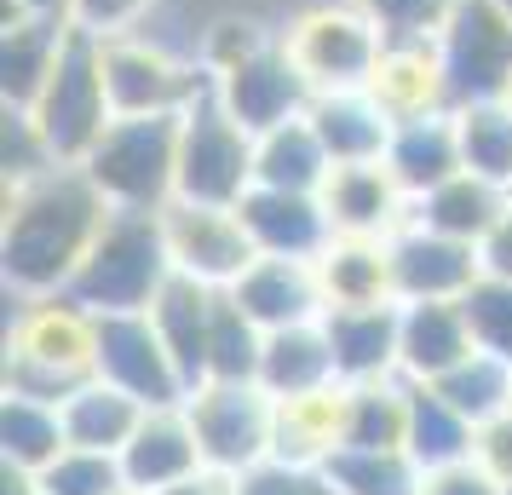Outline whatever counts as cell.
<instances>
[{
	"mask_svg": "<svg viewBox=\"0 0 512 495\" xmlns=\"http://www.w3.org/2000/svg\"><path fill=\"white\" fill-rule=\"evenodd\" d=\"M282 47L311 81V93H346V87H369L374 64H380V29L363 18V6H311L282 29Z\"/></svg>",
	"mask_w": 512,
	"mask_h": 495,
	"instance_id": "9",
	"label": "cell"
},
{
	"mask_svg": "<svg viewBox=\"0 0 512 495\" xmlns=\"http://www.w3.org/2000/svg\"><path fill=\"white\" fill-rule=\"evenodd\" d=\"M64 409V432H70L75 449H104V455H121L127 449V438L139 432L144 421V403L133 398V392H121V386H110V380H87L75 398L58 403Z\"/></svg>",
	"mask_w": 512,
	"mask_h": 495,
	"instance_id": "31",
	"label": "cell"
},
{
	"mask_svg": "<svg viewBox=\"0 0 512 495\" xmlns=\"http://www.w3.org/2000/svg\"><path fill=\"white\" fill-rule=\"evenodd\" d=\"M501 6H507V12H512V0H501Z\"/></svg>",
	"mask_w": 512,
	"mask_h": 495,
	"instance_id": "51",
	"label": "cell"
},
{
	"mask_svg": "<svg viewBox=\"0 0 512 495\" xmlns=\"http://www.w3.org/2000/svg\"><path fill=\"white\" fill-rule=\"evenodd\" d=\"M52 167H64V162L47 144L41 121L29 110H18V104H6V185H29V179L52 173Z\"/></svg>",
	"mask_w": 512,
	"mask_h": 495,
	"instance_id": "42",
	"label": "cell"
},
{
	"mask_svg": "<svg viewBox=\"0 0 512 495\" xmlns=\"http://www.w3.org/2000/svg\"><path fill=\"white\" fill-rule=\"evenodd\" d=\"M98 375V317L70 294H18L6 340V392L64 403Z\"/></svg>",
	"mask_w": 512,
	"mask_h": 495,
	"instance_id": "2",
	"label": "cell"
},
{
	"mask_svg": "<svg viewBox=\"0 0 512 495\" xmlns=\"http://www.w3.org/2000/svg\"><path fill=\"white\" fill-rule=\"evenodd\" d=\"M472 444H478V426L466 421L438 386L409 380V438H403V449L420 461V472L472 461Z\"/></svg>",
	"mask_w": 512,
	"mask_h": 495,
	"instance_id": "32",
	"label": "cell"
},
{
	"mask_svg": "<svg viewBox=\"0 0 512 495\" xmlns=\"http://www.w3.org/2000/svg\"><path fill=\"white\" fill-rule=\"evenodd\" d=\"M438 47V70L449 87V110L507 98L512 81V12L501 0H455Z\"/></svg>",
	"mask_w": 512,
	"mask_h": 495,
	"instance_id": "8",
	"label": "cell"
},
{
	"mask_svg": "<svg viewBox=\"0 0 512 495\" xmlns=\"http://www.w3.org/2000/svg\"><path fill=\"white\" fill-rule=\"evenodd\" d=\"M472 461H484L501 484H512V409L495 415V421L478 426V444H472Z\"/></svg>",
	"mask_w": 512,
	"mask_h": 495,
	"instance_id": "46",
	"label": "cell"
},
{
	"mask_svg": "<svg viewBox=\"0 0 512 495\" xmlns=\"http://www.w3.org/2000/svg\"><path fill=\"white\" fill-rule=\"evenodd\" d=\"M369 93L380 98V110L392 121L438 116L449 110V87L438 70V47H386L369 75Z\"/></svg>",
	"mask_w": 512,
	"mask_h": 495,
	"instance_id": "30",
	"label": "cell"
},
{
	"mask_svg": "<svg viewBox=\"0 0 512 495\" xmlns=\"http://www.w3.org/2000/svg\"><path fill=\"white\" fill-rule=\"evenodd\" d=\"M507 495H512V484H507Z\"/></svg>",
	"mask_w": 512,
	"mask_h": 495,
	"instance_id": "53",
	"label": "cell"
},
{
	"mask_svg": "<svg viewBox=\"0 0 512 495\" xmlns=\"http://www.w3.org/2000/svg\"><path fill=\"white\" fill-rule=\"evenodd\" d=\"M380 162L392 167L397 190L420 202L426 190H438L443 179L461 173V133H455V110H438V116H415V121H397L392 127V144Z\"/></svg>",
	"mask_w": 512,
	"mask_h": 495,
	"instance_id": "21",
	"label": "cell"
},
{
	"mask_svg": "<svg viewBox=\"0 0 512 495\" xmlns=\"http://www.w3.org/2000/svg\"><path fill=\"white\" fill-rule=\"evenodd\" d=\"M432 386H438L472 426H484V421H495V415L512 409V363L484 352V346L466 357V363H455L443 380H432Z\"/></svg>",
	"mask_w": 512,
	"mask_h": 495,
	"instance_id": "37",
	"label": "cell"
},
{
	"mask_svg": "<svg viewBox=\"0 0 512 495\" xmlns=\"http://www.w3.org/2000/svg\"><path fill=\"white\" fill-rule=\"evenodd\" d=\"M461 311H466V323H472V340H478L484 352L512 363V277H489L484 271V277L461 294Z\"/></svg>",
	"mask_w": 512,
	"mask_h": 495,
	"instance_id": "41",
	"label": "cell"
},
{
	"mask_svg": "<svg viewBox=\"0 0 512 495\" xmlns=\"http://www.w3.org/2000/svg\"><path fill=\"white\" fill-rule=\"evenodd\" d=\"M472 352H478V340H472L461 300H397V369H403V380L432 386Z\"/></svg>",
	"mask_w": 512,
	"mask_h": 495,
	"instance_id": "16",
	"label": "cell"
},
{
	"mask_svg": "<svg viewBox=\"0 0 512 495\" xmlns=\"http://www.w3.org/2000/svg\"><path fill=\"white\" fill-rule=\"evenodd\" d=\"M208 467L202 461V438L190 421L185 403H162V409H144L139 432L121 449V472H127V490L139 495H162L173 484H185Z\"/></svg>",
	"mask_w": 512,
	"mask_h": 495,
	"instance_id": "15",
	"label": "cell"
},
{
	"mask_svg": "<svg viewBox=\"0 0 512 495\" xmlns=\"http://www.w3.org/2000/svg\"><path fill=\"white\" fill-rule=\"evenodd\" d=\"M323 208L334 236H392L409 219V196L397 190L386 162H346L328 173Z\"/></svg>",
	"mask_w": 512,
	"mask_h": 495,
	"instance_id": "19",
	"label": "cell"
},
{
	"mask_svg": "<svg viewBox=\"0 0 512 495\" xmlns=\"http://www.w3.org/2000/svg\"><path fill=\"white\" fill-rule=\"evenodd\" d=\"M64 449H70V432H64V409H58V403L12 398V392H6V409H0V461L41 472V467H52Z\"/></svg>",
	"mask_w": 512,
	"mask_h": 495,
	"instance_id": "34",
	"label": "cell"
},
{
	"mask_svg": "<svg viewBox=\"0 0 512 495\" xmlns=\"http://www.w3.org/2000/svg\"><path fill=\"white\" fill-rule=\"evenodd\" d=\"M179 121L185 116H116L87 150V179L110 208L162 213L179 196Z\"/></svg>",
	"mask_w": 512,
	"mask_h": 495,
	"instance_id": "4",
	"label": "cell"
},
{
	"mask_svg": "<svg viewBox=\"0 0 512 495\" xmlns=\"http://www.w3.org/2000/svg\"><path fill=\"white\" fill-rule=\"evenodd\" d=\"M409 438V380L346 386V449H403Z\"/></svg>",
	"mask_w": 512,
	"mask_h": 495,
	"instance_id": "33",
	"label": "cell"
},
{
	"mask_svg": "<svg viewBox=\"0 0 512 495\" xmlns=\"http://www.w3.org/2000/svg\"><path fill=\"white\" fill-rule=\"evenodd\" d=\"M236 213H242V225L254 236V248L271 254V260H317L328 242H334L323 196H305V190L254 185L236 202Z\"/></svg>",
	"mask_w": 512,
	"mask_h": 495,
	"instance_id": "17",
	"label": "cell"
},
{
	"mask_svg": "<svg viewBox=\"0 0 512 495\" xmlns=\"http://www.w3.org/2000/svg\"><path fill=\"white\" fill-rule=\"evenodd\" d=\"M334 449H346V386L277 398V432H271V455L277 461L328 467Z\"/></svg>",
	"mask_w": 512,
	"mask_h": 495,
	"instance_id": "24",
	"label": "cell"
},
{
	"mask_svg": "<svg viewBox=\"0 0 512 495\" xmlns=\"http://www.w3.org/2000/svg\"><path fill=\"white\" fill-rule=\"evenodd\" d=\"M127 490V472L121 455L104 449H64L52 467H41V495H121Z\"/></svg>",
	"mask_w": 512,
	"mask_h": 495,
	"instance_id": "40",
	"label": "cell"
},
{
	"mask_svg": "<svg viewBox=\"0 0 512 495\" xmlns=\"http://www.w3.org/2000/svg\"><path fill=\"white\" fill-rule=\"evenodd\" d=\"M317 277H323L328 306H386V300H397L386 236H334L317 254Z\"/></svg>",
	"mask_w": 512,
	"mask_h": 495,
	"instance_id": "29",
	"label": "cell"
},
{
	"mask_svg": "<svg viewBox=\"0 0 512 495\" xmlns=\"http://www.w3.org/2000/svg\"><path fill=\"white\" fill-rule=\"evenodd\" d=\"M231 294L265 334L294 329V323H317V317L328 311L317 260H271V254H259V260L236 277Z\"/></svg>",
	"mask_w": 512,
	"mask_h": 495,
	"instance_id": "18",
	"label": "cell"
},
{
	"mask_svg": "<svg viewBox=\"0 0 512 495\" xmlns=\"http://www.w3.org/2000/svg\"><path fill=\"white\" fill-rule=\"evenodd\" d=\"M507 104H512V81H507Z\"/></svg>",
	"mask_w": 512,
	"mask_h": 495,
	"instance_id": "50",
	"label": "cell"
},
{
	"mask_svg": "<svg viewBox=\"0 0 512 495\" xmlns=\"http://www.w3.org/2000/svg\"><path fill=\"white\" fill-rule=\"evenodd\" d=\"M196 438H202V461L213 472L242 478L248 467L271 461V432H277V398L259 380H208L185 398Z\"/></svg>",
	"mask_w": 512,
	"mask_h": 495,
	"instance_id": "10",
	"label": "cell"
},
{
	"mask_svg": "<svg viewBox=\"0 0 512 495\" xmlns=\"http://www.w3.org/2000/svg\"><path fill=\"white\" fill-rule=\"evenodd\" d=\"M6 12H29V18H64V24H75V0H6Z\"/></svg>",
	"mask_w": 512,
	"mask_h": 495,
	"instance_id": "49",
	"label": "cell"
},
{
	"mask_svg": "<svg viewBox=\"0 0 512 495\" xmlns=\"http://www.w3.org/2000/svg\"><path fill=\"white\" fill-rule=\"evenodd\" d=\"M121 495H139V490H121Z\"/></svg>",
	"mask_w": 512,
	"mask_h": 495,
	"instance_id": "52",
	"label": "cell"
},
{
	"mask_svg": "<svg viewBox=\"0 0 512 495\" xmlns=\"http://www.w3.org/2000/svg\"><path fill=\"white\" fill-rule=\"evenodd\" d=\"M70 29L75 24H64V18L6 12V35H0V93H6V104L29 110L41 98L47 75L58 70V52L70 41Z\"/></svg>",
	"mask_w": 512,
	"mask_h": 495,
	"instance_id": "25",
	"label": "cell"
},
{
	"mask_svg": "<svg viewBox=\"0 0 512 495\" xmlns=\"http://www.w3.org/2000/svg\"><path fill=\"white\" fill-rule=\"evenodd\" d=\"M104 219H110V202L81 162L52 167L29 185H6L0 265H6L12 294H64L93 236L104 231Z\"/></svg>",
	"mask_w": 512,
	"mask_h": 495,
	"instance_id": "1",
	"label": "cell"
},
{
	"mask_svg": "<svg viewBox=\"0 0 512 495\" xmlns=\"http://www.w3.org/2000/svg\"><path fill=\"white\" fill-rule=\"evenodd\" d=\"M162 495H236V478L231 472L202 467L196 478H185V484H173V490H162Z\"/></svg>",
	"mask_w": 512,
	"mask_h": 495,
	"instance_id": "48",
	"label": "cell"
},
{
	"mask_svg": "<svg viewBox=\"0 0 512 495\" xmlns=\"http://www.w3.org/2000/svg\"><path fill=\"white\" fill-rule=\"evenodd\" d=\"M478 260H484L489 277H512V208L501 213V225L478 242Z\"/></svg>",
	"mask_w": 512,
	"mask_h": 495,
	"instance_id": "47",
	"label": "cell"
},
{
	"mask_svg": "<svg viewBox=\"0 0 512 495\" xmlns=\"http://www.w3.org/2000/svg\"><path fill=\"white\" fill-rule=\"evenodd\" d=\"M167 254L179 277H196L208 288H236V277L259 260L254 236L242 225L236 208H213V202H167L162 208Z\"/></svg>",
	"mask_w": 512,
	"mask_h": 495,
	"instance_id": "12",
	"label": "cell"
},
{
	"mask_svg": "<svg viewBox=\"0 0 512 495\" xmlns=\"http://www.w3.org/2000/svg\"><path fill=\"white\" fill-rule=\"evenodd\" d=\"M386 47H432L455 12V0H357Z\"/></svg>",
	"mask_w": 512,
	"mask_h": 495,
	"instance_id": "39",
	"label": "cell"
},
{
	"mask_svg": "<svg viewBox=\"0 0 512 495\" xmlns=\"http://www.w3.org/2000/svg\"><path fill=\"white\" fill-rule=\"evenodd\" d=\"M386 254H392V294L397 300H461L466 288L484 277V260L472 242L420 225L415 213L386 236Z\"/></svg>",
	"mask_w": 512,
	"mask_h": 495,
	"instance_id": "14",
	"label": "cell"
},
{
	"mask_svg": "<svg viewBox=\"0 0 512 495\" xmlns=\"http://www.w3.org/2000/svg\"><path fill=\"white\" fill-rule=\"evenodd\" d=\"M213 75V98L231 110L248 133H271V127H282V121H294L311 110V81L300 75V64L288 58V47L277 41H259V47H248L242 58H231V64H219Z\"/></svg>",
	"mask_w": 512,
	"mask_h": 495,
	"instance_id": "11",
	"label": "cell"
},
{
	"mask_svg": "<svg viewBox=\"0 0 512 495\" xmlns=\"http://www.w3.org/2000/svg\"><path fill=\"white\" fill-rule=\"evenodd\" d=\"M334 495H420V461L409 449H334L328 455Z\"/></svg>",
	"mask_w": 512,
	"mask_h": 495,
	"instance_id": "35",
	"label": "cell"
},
{
	"mask_svg": "<svg viewBox=\"0 0 512 495\" xmlns=\"http://www.w3.org/2000/svg\"><path fill=\"white\" fill-rule=\"evenodd\" d=\"M259 386L271 398H300V392H323L340 386L334 369V346H328L323 317L317 323H294V329H271L265 352H259Z\"/></svg>",
	"mask_w": 512,
	"mask_h": 495,
	"instance_id": "26",
	"label": "cell"
},
{
	"mask_svg": "<svg viewBox=\"0 0 512 495\" xmlns=\"http://www.w3.org/2000/svg\"><path fill=\"white\" fill-rule=\"evenodd\" d=\"M104 87L116 116H185L213 87V75L208 64H190L150 29L133 24L104 35Z\"/></svg>",
	"mask_w": 512,
	"mask_h": 495,
	"instance_id": "6",
	"label": "cell"
},
{
	"mask_svg": "<svg viewBox=\"0 0 512 495\" xmlns=\"http://www.w3.org/2000/svg\"><path fill=\"white\" fill-rule=\"evenodd\" d=\"M150 0H75V24L93 29V35H116V29L144 24Z\"/></svg>",
	"mask_w": 512,
	"mask_h": 495,
	"instance_id": "45",
	"label": "cell"
},
{
	"mask_svg": "<svg viewBox=\"0 0 512 495\" xmlns=\"http://www.w3.org/2000/svg\"><path fill=\"white\" fill-rule=\"evenodd\" d=\"M248 190H254V133L208 87L179 121V196L173 202L236 208Z\"/></svg>",
	"mask_w": 512,
	"mask_h": 495,
	"instance_id": "7",
	"label": "cell"
},
{
	"mask_svg": "<svg viewBox=\"0 0 512 495\" xmlns=\"http://www.w3.org/2000/svg\"><path fill=\"white\" fill-rule=\"evenodd\" d=\"M305 116H311V127H317V139L328 144L334 167H346V162H380V156H386V144H392V127H397V121L380 110V98H374L369 87L317 93Z\"/></svg>",
	"mask_w": 512,
	"mask_h": 495,
	"instance_id": "22",
	"label": "cell"
},
{
	"mask_svg": "<svg viewBox=\"0 0 512 495\" xmlns=\"http://www.w3.org/2000/svg\"><path fill=\"white\" fill-rule=\"evenodd\" d=\"M259 352H265V329L236 306L231 288H219V300H213V334H208V380H259Z\"/></svg>",
	"mask_w": 512,
	"mask_h": 495,
	"instance_id": "38",
	"label": "cell"
},
{
	"mask_svg": "<svg viewBox=\"0 0 512 495\" xmlns=\"http://www.w3.org/2000/svg\"><path fill=\"white\" fill-rule=\"evenodd\" d=\"M323 329L328 346H334L340 386L403 375L397 369V300H386V306H328Z\"/></svg>",
	"mask_w": 512,
	"mask_h": 495,
	"instance_id": "20",
	"label": "cell"
},
{
	"mask_svg": "<svg viewBox=\"0 0 512 495\" xmlns=\"http://www.w3.org/2000/svg\"><path fill=\"white\" fill-rule=\"evenodd\" d=\"M512 208V190L495 185V179H478V173H455V179H443L438 190H426L420 202H409L420 225H432V231L455 236V242H484L495 225H501V213Z\"/></svg>",
	"mask_w": 512,
	"mask_h": 495,
	"instance_id": "27",
	"label": "cell"
},
{
	"mask_svg": "<svg viewBox=\"0 0 512 495\" xmlns=\"http://www.w3.org/2000/svg\"><path fill=\"white\" fill-rule=\"evenodd\" d=\"M173 277V254H167L162 213H133L110 208L104 231L93 236L87 260L75 271V283L64 288L70 300L104 317V311H150V300Z\"/></svg>",
	"mask_w": 512,
	"mask_h": 495,
	"instance_id": "3",
	"label": "cell"
},
{
	"mask_svg": "<svg viewBox=\"0 0 512 495\" xmlns=\"http://www.w3.org/2000/svg\"><path fill=\"white\" fill-rule=\"evenodd\" d=\"M236 495H334L323 467H294V461H259L236 478Z\"/></svg>",
	"mask_w": 512,
	"mask_h": 495,
	"instance_id": "43",
	"label": "cell"
},
{
	"mask_svg": "<svg viewBox=\"0 0 512 495\" xmlns=\"http://www.w3.org/2000/svg\"><path fill=\"white\" fill-rule=\"evenodd\" d=\"M455 133H461V162L478 179L512 190V104L489 98V104H466L455 110Z\"/></svg>",
	"mask_w": 512,
	"mask_h": 495,
	"instance_id": "36",
	"label": "cell"
},
{
	"mask_svg": "<svg viewBox=\"0 0 512 495\" xmlns=\"http://www.w3.org/2000/svg\"><path fill=\"white\" fill-rule=\"evenodd\" d=\"M420 495H507V484L484 467V461H455V467H432L420 478Z\"/></svg>",
	"mask_w": 512,
	"mask_h": 495,
	"instance_id": "44",
	"label": "cell"
},
{
	"mask_svg": "<svg viewBox=\"0 0 512 495\" xmlns=\"http://www.w3.org/2000/svg\"><path fill=\"white\" fill-rule=\"evenodd\" d=\"M98 380L133 392L144 409L190 398L185 375H179V363L167 352L162 329L150 323V311H104L98 317Z\"/></svg>",
	"mask_w": 512,
	"mask_h": 495,
	"instance_id": "13",
	"label": "cell"
},
{
	"mask_svg": "<svg viewBox=\"0 0 512 495\" xmlns=\"http://www.w3.org/2000/svg\"><path fill=\"white\" fill-rule=\"evenodd\" d=\"M328 173H334V156H328V144L317 139L311 116H294V121H282V127H271V133L254 139V185L323 196Z\"/></svg>",
	"mask_w": 512,
	"mask_h": 495,
	"instance_id": "28",
	"label": "cell"
},
{
	"mask_svg": "<svg viewBox=\"0 0 512 495\" xmlns=\"http://www.w3.org/2000/svg\"><path fill=\"white\" fill-rule=\"evenodd\" d=\"M213 300H219V288L196 283V277H167V288L150 300V323L162 329L167 352L179 363V375L185 386L196 392L202 380H208V334H213Z\"/></svg>",
	"mask_w": 512,
	"mask_h": 495,
	"instance_id": "23",
	"label": "cell"
},
{
	"mask_svg": "<svg viewBox=\"0 0 512 495\" xmlns=\"http://www.w3.org/2000/svg\"><path fill=\"white\" fill-rule=\"evenodd\" d=\"M29 116L41 121L58 162H87V150L116 121V104H110V87H104V35L81 24L70 29V41L58 52V70L47 75V87L29 104Z\"/></svg>",
	"mask_w": 512,
	"mask_h": 495,
	"instance_id": "5",
	"label": "cell"
}]
</instances>
